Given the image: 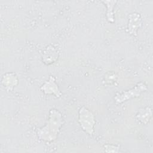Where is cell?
Wrapping results in <instances>:
<instances>
[{"label":"cell","instance_id":"1","mask_svg":"<svg viewBox=\"0 0 153 153\" xmlns=\"http://www.w3.org/2000/svg\"><path fill=\"white\" fill-rule=\"evenodd\" d=\"M63 124V119L62 114L57 109H51L47 123L37 131L38 137L45 142H52L56 140Z\"/></svg>","mask_w":153,"mask_h":153},{"label":"cell","instance_id":"2","mask_svg":"<svg viewBox=\"0 0 153 153\" xmlns=\"http://www.w3.org/2000/svg\"><path fill=\"white\" fill-rule=\"evenodd\" d=\"M78 122L85 133L89 135L94 133V127L96 123L94 114L84 106L80 108L78 111Z\"/></svg>","mask_w":153,"mask_h":153},{"label":"cell","instance_id":"3","mask_svg":"<svg viewBox=\"0 0 153 153\" xmlns=\"http://www.w3.org/2000/svg\"><path fill=\"white\" fill-rule=\"evenodd\" d=\"M147 90L146 85L142 82L137 83L134 87L124 91L122 93H117L114 99L117 103H121L133 97H139L140 94Z\"/></svg>","mask_w":153,"mask_h":153},{"label":"cell","instance_id":"4","mask_svg":"<svg viewBox=\"0 0 153 153\" xmlns=\"http://www.w3.org/2000/svg\"><path fill=\"white\" fill-rule=\"evenodd\" d=\"M41 90L45 94H54L57 97H59L62 95L53 76H50L49 79L41 86Z\"/></svg>","mask_w":153,"mask_h":153},{"label":"cell","instance_id":"5","mask_svg":"<svg viewBox=\"0 0 153 153\" xmlns=\"http://www.w3.org/2000/svg\"><path fill=\"white\" fill-rule=\"evenodd\" d=\"M141 25L142 19L139 13L133 12L129 14L127 31L130 35L136 36L137 29L140 27Z\"/></svg>","mask_w":153,"mask_h":153},{"label":"cell","instance_id":"6","mask_svg":"<svg viewBox=\"0 0 153 153\" xmlns=\"http://www.w3.org/2000/svg\"><path fill=\"white\" fill-rule=\"evenodd\" d=\"M59 57L57 50L52 45L47 46L42 54V61L46 65L54 63Z\"/></svg>","mask_w":153,"mask_h":153},{"label":"cell","instance_id":"7","mask_svg":"<svg viewBox=\"0 0 153 153\" xmlns=\"http://www.w3.org/2000/svg\"><path fill=\"white\" fill-rule=\"evenodd\" d=\"M2 85L8 90H12L19 84V79L14 72H7L1 79Z\"/></svg>","mask_w":153,"mask_h":153},{"label":"cell","instance_id":"8","mask_svg":"<svg viewBox=\"0 0 153 153\" xmlns=\"http://www.w3.org/2000/svg\"><path fill=\"white\" fill-rule=\"evenodd\" d=\"M152 117V109L149 107H145L139 109L136 114V118L142 124H146Z\"/></svg>","mask_w":153,"mask_h":153},{"label":"cell","instance_id":"9","mask_svg":"<svg viewBox=\"0 0 153 153\" xmlns=\"http://www.w3.org/2000/svg\"><path fill=\"white\" fill-rule=\"evenodd\" d=\"M102 2H103L107 7V11H106L107 20L110 23H113L114 22V15L113 8L117 2V1H103Z\"/></svg>","mask_w":153,"mask_h":153},{"label":"cell","instance_id":"10","mask_svg":"<svg viewBox=\"0 0 153 153\" xmlns=\"http://www.w3.org/2000/svg\"><path fill=\"white\" fill-rule=\"evenodd\" d=\"M103 149L106 152H118L120 149V147L116 145L111 144H106L104 145Z\"/></svg>","mask_w":153,"mask_h":153}]
</instances>
